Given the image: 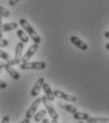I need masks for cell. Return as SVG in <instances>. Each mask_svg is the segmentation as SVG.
<instances>
[{
    "label": "cell",
    "instance_id": "1",
    "mask_svg": "<svg viewBox=\"0 0 109 123\" xmlns=\"http://www.w3.org/2000/svg\"><path fill=\"white\" fill-rule=\"evenodd\" d=\"M19 25L22 27L23 31H26V33L28 34V36L31 37V39H32V41H33L35 44H38V45H39V44L41 43V38H40V36L36 33V31H34V29L29 24V22H28L26 19H24V18L20 19Z\"/></svg>",
    "mask_w": 109,
    "mask_h": 123
},
{
    "label": "cell",
    "instance_id": "2",
    "mask_svg": "<svg viewBox=\"0 0 109 123\" xmlns=\"http://www.w3.org/2000/svg\"><path fill=\"white\" fill-rule=\"evenodd\" d=\"M22 70H42L46 68V63L44 62H27L20 64Z\"/></svg>",
    "mask_w": 109,
    "mask_h": 123
},
{
    "label": "cell",
    "instance_id": "3",
    "mask_svg": "<svg viewBox=\"0 0 109 123\" xmlns=\"http://www.w3.org/2000/svg\"><path fill=\"white\" fill-rule=\"evenodd\" d=\"M41 99H42V102L44 103V105H45V107H46V111H47V113H48V115L52 117V119H58V117H59V115L57 114V112H56V110L53 108V105H52V103H51V101L47 98L46 96H43L42 98H41Z\"/></svg>",
    "mask_w": 109,
    "mask_h": 123
},
{
    "label": "cell",
    "instance_id": "4",
    "mask_svg": "<svg viewBox=\"0 0 109 123\" xmlns=\"http://www.w3.org/2000/svg\"><path fill=\"white\" fill-rule=\"evenodd\" d=\"M53 95L55 98H61L64 100H66V101H69V102H76L77 101V98L73 95H70V94H66L64 92H62L60 90H54L53 91Z\"/></svg>",
    "mask_w": 109,
    "mask_h": 123
},
{
    "label": "cell",
    "instance_id": "5",
    "mask_svg": "<svg viewBox=\"0 0 109 123\" xmlns=\"http://www.w3.org/2000/svg\"><path fill=\"white\" fill-rule=\"evenodd\" d=\"M41 102H42L41 98H37L36 99H34V101L32 102L31 106L30 107V109L27 111V113H26V118H28V119L32 118V117L35 115V113H36V111H37L38 107L40 106Z\"/></svg>",
    "mask_w": 109,
    "mask_h": 123
},
{
    "label": "cell",
    "instance_id": "6",
    "mask_svg": "<svg viewBox=\"0 0 109 123\" xmlns=\"http://www.w3.org/2000/svg\"><path fill=\"white\" fill-rule=\"evenodd\" d=\"M38 47H39V45H38V44H35V43H34L32 46H31V47L28 49V51L22 56L21 62H27L30 61V59L35 54V52L38 50Z\"/></svg>",
    "mask_w": 109,
    "mask_h": 123
},
{
    "label": "cell",
    "instance_id": "7",
    "mask_svg": "<svg viewBox=\"0 0 109 123\" xmlns=\"http://www.w3.org/2000/svg\"><path fill=\"white\" fill-rule=\"evenodd\" d=\"M44 82H45V79L44 78H39L37 80V81L34 83V85H33V87H32L31 92V96L33 98H36L39 95V93H40L41 89H42V86H43V83Z\"/></svg>",
    "mask_w": 109,
    "mask_h": 123
},
{
    "label": "cell",
    "instance_id": "8",
    "mask_svg": "<svg viewBox=\"0 0 109 123\" xmlns=\"http://www.w3.org/2000/svg\"><path fill=\"white\" fill-rule=\"evenodd\" d=\"M23 50H24V44L22 42L17 43L15 46V53H14V62L15 64H19L21 62V59H22V54H23Z\"/></svg>",
    "mask_w": 109,
    "mask_h": 123
},
{
    "label": "cell",
    "instance_id": "9",
    "mask_svg": "<svg viewBox=\"0 0 109 123\" xmlns=\"http://www.w3.org/2000/svg\"><path fill=\"white\" fill-rule=\"evenodd\" d=\"M70 41H71V43H72L74 46H76L78 48H80L81 50H86V49L88 48L87 44L84 43L83 41H82L81 39H79L77 36H71V37H70Z\"/></svg>",
    "mask_w": 109,
    "mask_h": 123
},
{
    "label": "cell",
    "instance_id": "10",
    "mask_svg": "<svg viewBox=\"0 0 109 123\" xmlns=\"http://www.w3.org/2000/svg\"><path fill=\"white\" fill-rule=\"evenodd\" d=\"M4 68L6 69V71L8 72V74H10V76L13 78V80H19L20 79V74L13 67L12 64H10V63L7 62V63H5Z\"/></svg>",
    "mask_w": 109,
    "mask_h": 123
},
{
    "label": "cell",
    "instance_id": "11",
    "mask_svg": "<svg viewBox=\"0 0 109 123\" xmlns=\"http://www.w3.org/2000/svg\"><path fill=\"white\" fill-rule=\"evenodd\" d=\"M17 27H18V24L15 23V22L8 23V24H1V25H0V33L8 32V31L16 30Z\"/></svg>",
    "mask_w": 109,
    "mask_h": 123
},
{
    "label": "cell",
    "instance_id": "12",
    "mask_svg": "<svg viewBox=\"0 0 109 123\" xmlns=\"http://www.w3.org/2000/svg\"><path fill=\"white\" fill-rule=\"evenodd\" d=\"M42 88H43L44 92H45V94H46L45 96L47 97V98H48L50 101H54V100H55V97H54V95H53V92H52V90H51L49 84H47V83H45V82H44Z\"/></svg>",
    "mask_w": 109,
    "mask_h": 123
},
{
    "label": "cell",
    "instance_id": "13",
    "mask_svg": "<svg viewBox=\"0 0 109 123\" xmlns=\"http://www.w3.org/2000/svg\"><path fill=\"white\" fill-rule=\"evenodd\" d=\"M58 105L62 108V109L67 111L68 113L74 114V113L77 112V108L75 107V106H73V105H71V104H67V103H64L62 101H58Z\"/></svg>",
    "mask_w": 109,
    "mask_h": 123
},
{
    "label": "cell",
    "instance_id": "14",
    "mask_svg": "<svg viewBox=\"0 0 109 123\" xmlns=\"http://www.w3.org/2000/svg\"><path fill=\"white\" fill-rule=\"evenodd\" d=\"M0 58L1 59H3L4 61H6L8 63H10V64H12L13 66L15 64V62H14V60L13 59H12L11 58V56L6 52V51H4V50H2L1 48H0Z\"/></svg>",
    "mask_w": 109,
    "mask_h": 123
},
{
    "label": "cell",
    "instance_id": "15",
    "mask_svg": "<svg viewBox=\"0 0 109 123\" xmlns=\"http://www.w3.org/2000/svg\"><path fill=\"white\" fill-rule=\"evenodd\" d=\"M17 36L19 37V39L21 40V42L23 44H27L30 41V38H29L28 34L23 30H17Z\"/></svg>",
    "mask_w": 109,
    "mask_h": 123
},
{
    "label": "cell",
    "instance_id": "16",
    "mask_svg": "<svg viewBox=\"0 0 109 123\" xmlns=\"http://www.w3.org/2000/svg\"><path fill=\"white\" fill-rule=\"evenodd\" d=\"M88 123H109L107 117H88L86 119Z\"/></svg>",
    "mask_w": 109,
    "mask_h": 123
},
{
    "label": "cell",
    "instance_id": "17",
    "mask_svg": "<svg viewBox=\"0 0 109 123\" xmlns=\"http://www.w3.org/2000/svg\"><path fill=\"white\" fill-rule=\"evenodd\" d=\"M47 115V111L45 109H42L40 110L39 112H37L35 115H34V120L35 122H40L42 121V119L45 117V116Z\"/></svg>",
    "mask_w": 109,
    "mask_h": 123
},
{
    "label": "cell",
    "instance_id": "18",
    "mask_svg": "<svg viewBox=\"0 0 109 123\" xmlns=\"http://www.w3.org/2000/svg\"><path fill=\"white\" fill-rule=\"evenodd\" d=\"M89 117V115L86 114V113H83V112H76L74 113V118L76 120H86L87 118Z\"/></svg>",
    "mask_w": 109,
    "mask_h": 123
},
{
    "label": "cell",
    "instance_id": "19",
    "mask_svg": "<svg viewBox=\"0 0 109 123\" xmlns=\"http://www.w3.org/2000/svg\"><path fill=\"white\" fill-rule=\"evenodd\" d=\"M0 16L1 17H5V18L9 17L10 16V11L8 9H6L5 7L0 6Z\"/></svg>",
    "mask_w": 109,
    "mask_h": 123
},
{
    "label": "cell",
    "instance_id": "20",
    "mask_svg": "<svg viewBox=\"0 0 109 123\" xmlns=\"http://www.w3.org/2000/svg\"><path fill=\"white\" fill-rule=\"evenodd\" d=\"M8 45H9V42L7 40H5V39H1L0 40V48L1 47H5V46H7Z\"/></svg>",
    "mask_w": 109,
    "mask_h": 123
},
{
    "label": "cell",
    "instance_id": "21",
    "mask_svg": "<svg viewBox=\"0 0 109 123\" xmlns=\"http://www.w3.org/2000/svg\"><path fill=\"white\" fill-rule=\"evenodd\" d=\"M0 88H2V89L7 88V83L4 80H2L1 79H0Z\"/></svg>",
    "mask_w": 109,
    "mask_h": 123
},
{
    "label": "cell",
    "instance_id": "22",
    "mask_svg": "<svg viewBox=\"0 0 109 123\" xmlns=\"http://www.w3.org/2000/svg\"><path fill=\"white\" fill-rule=\"evenodd\" d=\"M1 123H10V117H9L8 116L4 117H3V119L1 120Z\"/></svg>",
    "mask_w": 109,
    "mask_h": 123
},
{
    "label": "cell",
    "instance_id": "23",
    "mask_svg": "<svg viewBox=\"0 0 109 123\" xmlns=\"http://www.w3.org/2000/svg\"><path fill=\"white\" fill-rule=\"evenodd\" d=\"M19 1H20V0H10V1H9V5H10V6H14V5H16Z\"/></svg>",
    "mask_w": 109,
    "mask_h": 123
},
{
    "label": "cell",
    "instance_id": "24",
    "mask_svg": "<svg viewBox=\"0 0 109 123\" xmlns=\"http://www.w3.org/2000/svg\"><path fill=\"white\" fill-rule=\"evenodd\" d=\"M4 66H5V62H0V73H1L2 69L4 68Z\"/></svg>",
    "mask_w": 109,
    "mask_h": 123
},
{
    "label": "cell",
    "instance_id": "25",
    "mask_svg": "<svg viewBox=\"0 0 109 123\" xmlns=\"http://www.w3.org/2000/svg\"><path fill=\"white\" fill-rule=\"evenodd\" d=\"M42 120H43V123H50V122H49V120H48L47 118H45V117H44Z\"/></svg>",
    "mask_w": 109,
    "mask_h": 123
},
{
    "label": "cell",
    "instance_id": "26",
    "mask_svg": "<svg viewBox=\"0 0 109 123\" xmlns=\"http://www.w3.org/2000/svg\"><path fill=\"white\" fill-rule=\"evenodd\" d=\"M20 123H30V119H28V118H26V119H24L22 122Z\"/></svg>",
    "mask_w": 109,
    "mask_h": 123
},
{
    "label": "cell",
    "instance_id": "27",
    "mask_svg": "<svg viewBox=\"0 0 109 123\" xmlns=\"http://www.w3.org/2000/svg\"><path fill=\"white\" fill-rule=\"evenodd\" d=\"M104 36H105V38H107V39H108L109 38V31H106V32H105Z\"/></svg>",
    "mask_w": 109,
    "mask_h": 123
},
{
    "label": "cell",
    "instance_id": "28",
    "mask_svg": "<svg viewBox=\"0 0 109 123\" xmlns=\"http://www.w3.org/2000/svg\"><path fill=\"white\" fill-rule=\"evenodd\" d=\"M50 123H58V121H57V119H52V121Z\"/></svg>",
    "mask_w": 109,
    "mask_h": 123
},
{
    "label": "cell",
    "instance_id": "29",
    "mask_svg": "<svg viewBox=\"0 0 109 123\" xmlns=\"http://www.w3.org/2000/svg\"><path fill=\"white\" fill-rule=\"evenodd\" d=\"M3 39V33H0V40Z\"/></svg>",
    "mask_w": 109,
    "mask_h": 123
},
{
    "label": "cell",
    "instance_id": "30",
    "mask_svg": "<svg viewBox=\"0 0 109 123\" xmlns=\"http://www.w3.org/2000/svg\"><path fill=\"white\" fill-rule=\"evenodd\" d=\"M106 46V49H109V43L108 44H106V46Z\"/></svg>",
    "mask_w": 109,
    "mask_h": 123
},
{
    "label": "cell",
    "instance_id": "31",
    "mask_svg": "<svg viewBox=\"0 0 109 123\" xmlns=\"http://www.w3.org/2000/svg\"><path fill=\"white\" fill-rule=\"evenodd\" d=\"M1 24H2V21H1V20H0V25H1Z\"/></svg>",
    "mask_w": 109,
    "mask_h": 123
},
{
    "label": "cell",
    "instance_id": "32",
    "mask_svg": "<svg viewBox=\"0 0 109 123\" xmlns=\"http://www.w3.org/2000/svg\"><path fill=\"white\" fill-rule=\"evenodd\" d=\"M1 19H2V17H1V16H0V20H1Z\"/></svg>",
    "mask_w": 109,
    "mask_h": 123
},
{
    "label": "cell",
    "instance_id": "33",
    "mask_svg": "<svg viewBox=\"0 0 109 123\" xmlns=\"http://www.w3.org/2000/svg\"><path fill=\"white\" fill-rule=\"evenodd\" d=\"M78 123H85V122H78Z\"/></svg>",
    "mask_w": 109,
    "mask_h": 123
},
{
    "label": "cell",
    "instance_id": "34",
    "mask_svg": "<svg viewBox=\"0 0 109 123\" xmlns=\"http://www.w3.org/2000/svg\"><path fill=\"white\" fill-rule=\"evenodd\" d=\"M64 123H65V122H64Z\"/></svg>",
    "mask_w": 109,
    "mask_h": 123
}]
</instances>
